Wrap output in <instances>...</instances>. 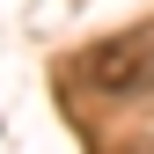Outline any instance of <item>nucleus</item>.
I'll return each mask as SVG.
<instances>
[{"instance_id":"f257e3e1","label":"nucleus","mask_w":154,"mask_h":154,"mask_svg":"<svg viewBox=\"0 0 154 154\" xmlns=\"http://www.w3.org/2000/svg\"><path fill=\"white\" fill-rule=\"evenodd\" d=\"M81 81L103 95H154V44L147 37H110L81 59Z\"/></svg>"},{"instance_id":"f03ea898","label":"nucleus","mask_w":154,"mask_h":154,"mask_svg":"<svg viewBox=\"0 0 154 154\" xmlns=\"http://www.w3.org/2000/svg\"><path fill=\"white\" fill-rule=\"evenodd\" d=\"M118 154H154V132H132V140H125Z\"/></svg>"}]
</instances>
